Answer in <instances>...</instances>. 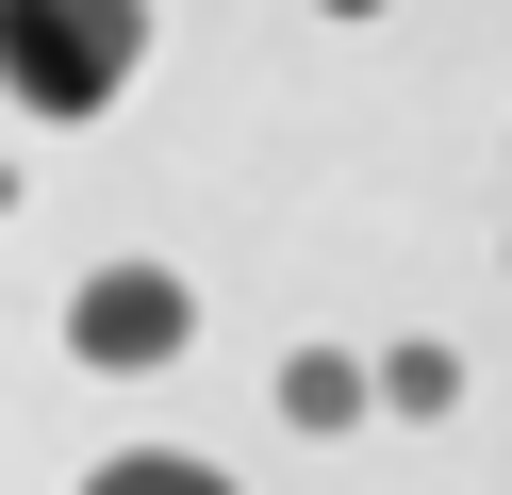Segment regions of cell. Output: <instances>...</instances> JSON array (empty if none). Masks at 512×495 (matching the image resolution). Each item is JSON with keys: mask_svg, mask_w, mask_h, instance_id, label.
I'll list each match as a JSON object with an SVG mask.
<instances>
[{"mask_svg": "<svg viewBox=\"0 0 512 495\" xmlns=\"http://www.w3.org/2000/svg\"><path fill=\"white\" fill-rule=\"evenodd\" d=\"M182 330H199V297H182L166 264H100V281L67 297V347L100 363V380H149V363H182Z\"/></svg>", "mask_w": 512, "mask_h": 495, "instance_id": "2", "label": "cell"}, {"mask_svg": "<svg viewBox=\"0 0 512 495\" xmlns=\"http://www.w3.org/2000/svg\"><path fill=\"white\" fill-rule=\"evenodd\" d=\"M149 66V0H0V99L34 116H100Z\"/></svg>", "mask_w": 512, "mask_h": 495, "instance_id": "1", "label": "cell"}, {"mask_svg": "<svg viewBox=\"0 0 512 495\" xmlns=\"http://www.w3.org/2000/svg\"><path fill=\"white\" fill-rule=\"evenodd\" d=\"M83 495H232V479H215V462H182V446H133V462H100Z\"/></svg>", "mask_w": 512, "mask_h": 495, "instance_id": "4", "label": "cell"}, {"mask_svg": "<svg viewBox=\"0 0 512 495\" xmlns=\"http://www.w3.org/2000/svg\"><path fill=\"white\" fill-rule=\"evenodd\" d=\"M380 396H397V413H446V396H463V363H446V347H397V363H380Z\"/></svg>", "mask_w": 512, "mask_h": 495, "instance_id": "5", "label": "cell"}, {"mask_svg": "<svg viewBox=\"0 0 512 495\" xmlns=\"http://www.w3.org/2000/svg\"><path fill=\"white\" fill-rule=\"evenodd\" d=\"M281 413H298V429H347V413H364V363H347V347H298V363H281Z\"/></svg>", "mask_w": 512, "mask_h": 495, "instance_id": "3", "label": "cell"}, {"mask_svg": "<svg viewBox=\"0 0 512 495\" xmlns=\"http://www.w3.org/2000/svg\"><path fill=\"white\" fill-rule=\"evenodd\" d=\"M331 17H380V0H331Z\"/></svg>", "mask_w": 512, "mask_h": 495, "instance_id": "6", "label": "cell"}]
</instances>
